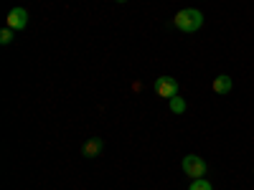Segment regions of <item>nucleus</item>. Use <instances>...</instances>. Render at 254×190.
<instances>
[{
	"mask_svg": "<svg viewBox=\"0 0 254 190\" xmlns=\"http://www.w3.org/2000/svg\"><path fill=\"white\" fill-rule=\"evenodd\" d=\"M168 101H171V112H173V114H183V112L188 109V104H186L183 96H173V99H168Z\"/></svg>",
	"mask_w": 254,
	"mask_h": 190,
	"instance_id": "0eeeda50",
	"label": "nucleus"
},
{
	"mask_svg": "<svg viewBox=\"0 0 254 190\" xmlns=\"http://www.w3.org/2000/svg\"><path fill=\"white\" fill-rule=\"evenodd\" d=\"M211 87H214V92H216L219 96H224V94H229L231 89H234V81H231V76L221 74V76L214 79V84H211Z\"/></svg>",
	"mask_w": 254,
	"mask_h": 190,
	"instance_id": "39448f33",
	"label": "nucleus"
},
{
	"mask_svg": "<svg viewBox=\"0 0 254 190\" xmlns=\"http://www.w3.org/2000/svg\"><path fill=\"white\" fill-rule=\"evenodd\" d=\"M155 94L163 99H173L178 96V81L173 76H158L155 79Z\"/></svg>",
	"mask_w": 254,
	"mask_h": 190,
	"instance_id": "7ed1b4c3",
	"label": "nucleus"
},
{
	"mask_svg": "<svg viewBox=\"0 0 254 190\" xmlns=\"http://www.w3.org/2000/svg\"><path fill=\"white\" fill-rule=\"evenodd\" d=\"M181 167H183V173H186L188 178H193V180L206 178V170H208L206 160H203V157H198V155H186Z\"/></svg>",
	"mask_w": 254,
	"mask_h": 190,
	"instance_id": "f03ea898",
	"label": "nucleus"
},
{
	"mask_svg": "<svg viewBox=\"0 0 254 190\" xmlns=\"http://www.w3.org/2000/svg\"><path fill=\"white\" fill-rule=\"evenodd\" d=\"M173 26H176L181 33H196V31L203 26V13L196 10V8H183V10H178V15L173 18Z\"/></svg>",
	"mask_w": 254,
	"mask_h": 190,
	"instance_id": "f257e3e1",
	"label": "nucleus"
},
{
	"mask_svg": "<svg viewBox=\"0 0 254 190\" xmlns=\"http://www.w3.org/2000/svg\"><path fill=\"white\" fill-rule=\"evenodd\" d=\"M102 147H104V142H102L99 137H92V140L84 142V150H81V155L87 157V160H92V157H97V155L102 152Z\"/></svg>",
	"mask_w": 254,
	"mask_h": 190,
	"instance_id": "423d86ee",
	"label": "nucleus"
},
{
	"mask_svg": "<svg viewBox=\"0 0 254 190\" xmlns=\"http://www.w3.org/2000/svg\"><path fill=\"white\" fill-rule=\"evenodd\" d=\"M28 26V10L26 8H13L8 13V28L13 31H23Z\"/></svg>",
	"mask_w": 254,
	"mask_h": 190,
	"instance_id": "20e7f679",
	"label": "nucleus"
},
{
	"mask_svg": "<svg viewBox=\"0 0 254 190\" xmlns=\"http://www.w3.org/2000/svg\"><path fill=\"white\" fill-rule=\"evenodd\" d=\"M13 36H15V31L5 26L3 31H0V44H3V46H8V44H10V41H13Z\"/></svg>",
	"mask_w": 254,
	"mask_h": 190,
	"instance_id": "1a4fd4ad",
	"label": "nucleus"
},
{
	"mask_svg": "<svg viewBox=\"0 0 254 190\" xmlns=\"http://www.w3.org/2000/svg\"><path fill=\"white\" fill-rule=\"evenodd\" d=\"M115 3H127V0H115Z\"/></svg>",
	"mask_w": 254,
	"mask_h": 190,
	"instance_id": "9d476101",
	"label": "nucleus"
},
{
	"mask_svg": "<svg viewBox=\"0 0 254 190\" xmlns=\"http://www.w3.org/2000/svg\"><path fill=\"white\" fill-rule=\"evenodd\" d=\"M188 190H214V185H211L206 178H198V180L190 183V188H188Z\"/></svg>",
	"mask_w": 254,
	"mask_h": 190,
	"instance_id": "6e6552de",
	"label": "nucleus"
}]
</instances>
